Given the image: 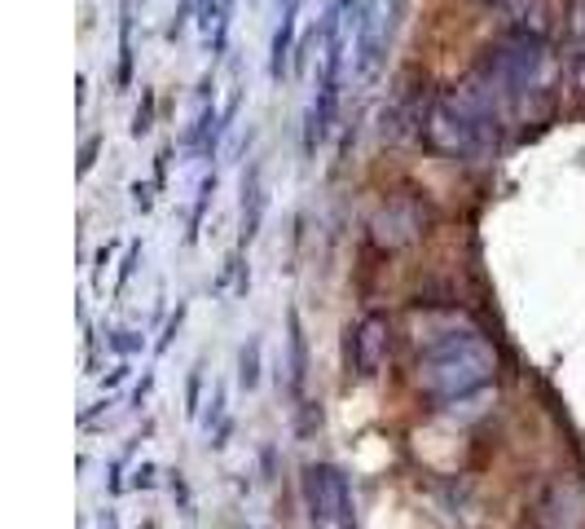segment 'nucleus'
Segmentation results:
<instances>
[{
  "label": "nucleus",
  "mask_w": 585,
  "mask_h": 529,
  "mask_svg": "<svg viewBox=\"0 0 585 529\" xmlns=\"http://www.w3.org/2000/svg\"><path fill=\"white\" fill-rule=\"evenodd\" d=\"M471 75L493 93V102L507 115H520V119L529 115L533 119V115L551 110L555 80L564 75V62L555 57L551 35L507 27V35L480 57V66Z\"/></svg>",
  "instance_id": "f257e3e1"
},
{
  "label": "nucleus",
  "mask_w": 585,
  "mask_h": 529,
  "mask_svg": "<svg viewBox=\"0 0 585 529\" xmlns=\"http://www.w3.org/2000/svg\"><path fill=\"white\" fill-rule=\"evenodd\" d=\"M502 119H507V110L493 102V93L476 75H467L462 84H454L445 93H432L423 102L418 137H423L427 150H436L445 159L476 163V159L498 150Z\"/></svg>",
  "instance_id": "f03ea898"
},
{
  "label": "nucleus",
  "mask_w": 585,
  "mask_h": 529,
  "mask_svg": "<svg viewBox=\"0 0 585 529\" xmlns=\"http://www.w3.org/2000/svg\"><path fill=\"white\" fill-rule=\"evenodd\" d=\"M493 375H498V349L476 327L436 331V336H427V345L418 353V389L440 406H458V402L485 393L493 384Z\"/></svg>",
  "instance_id": "7ed1b4c3"
},
{
  "label": "nucleus",
  "mask_w": 585,
  "mask_h": 529,
  "mask_svg": "<svg viewBox=\"0 0 585 529\" xmlns=\"http://www.w3.org/2000/svg\"><path fill=\"white\" fill-rule=\"evenodd\" d=\"M427 225H432V212L423 208V199L396 194L370 216V239L379 252H405L427 234Z\"/></svg>",
  "instance_id": "20e7f679"
},
{
  "label": "nucleus",
  "mask_w": 585,
  "mask_h": 529,
  "mask_svg": "<svg viewBox=\"0 0 585 529\" xmlns=\"http://www.w3.org/2000/svg\"><path fill=\"white\" fill-rule=\"evenodd\" d=\"M304 495H308V508H312V521L317 526H339V529H357V508H352V490H348V477L330 464H308L304 468Z\"/></svg>",
  "instance_id": "39448f33"
},
{
  "label": "nucleus",
  "mask_w": 585,
  "mask_h": 529,
  "mask_svg": "<svg viewBox=\"0 0 585 529\" xmlns=\"http://www.w3.org/2000/svg\"><path fill=\"white\" fill-rule=\"evenodd\" d=\"M348 353H352L357 375H361V380H374V375L383 371L387 353H392V322H387V314L370 309V314L348 331Z\"/></svg>",
  "instance_id": "423d86ee"
},
{
  "label": "nucleus",
  "mask_w": 585,
  "mask_h": 529,
  "mask_svg": "<svg viewBox=\"0 0 585 529\" xmlns=\"http://www.w3.org/2000/svg\"><path fill=\"white\" fill-rule=\"evenodd\" d=\"M538 526L582 529L585 526V486L577 477H555L538 499Z\"/></svg>",
  "instance_id": "0eeeda50"
},
{
  "label": "nucleus",
  "mask_w": 585,
  "mask_h": 529,
  "mask_svg": "<svg viewBox=\"0 0 585 529\" xmlns=\"http://www.w3.org/2000/svg\"><path fill=\"white\" fill-rule=\"evenodd\" d=\"M387 40H392V18L387 13H379V4L370 0V4H361V18H357V75L361 80H374V71H379V62H383V49H387Z\"/></svg>",
  "instance_id": "6e6552de"
},
{
  "label": "nucleus",
  "mask_w": 585,
  "mask_h": 529,
  "mask_svg": "<svg viewBox=\"0 0 585 529\" xmlns=\"http://www.w3.org/2000/svg\"><path fill=\"white\" fill-rule=\"evenodd\" d=\"M260 159L247 168V177H243V247L247 243H256V234H260V221H265V186H260Z\"/></svg>",
  "instance_id": "1a4fd4ad"
},
{
  "label": "nucleus",
  "mask_w": 585,
  "mask_h": 529,
  "mask_svg": "<svg viewBox=\"0 0 585 529\" xmlns=\"http://www.w3.org/2000/svg\"><path fill=\"white\" fill-rule=\"evenodd\" d=\"M238 384L243 389H256L260 384V336H252L238 353Z\"/></svg>",
  "instance_id": "9d476101"
},
{
  "label": "nucleus",
  "mask_w": 585,
  "mask_h": 529,
  "mask_svg": "<svg viewBox=\"0 0 585 529\" xmlns=\"http://www.w3.org/2000/svg\"><path fill=\"white\" fill-rule=\"evenodd\" d=\"M304 375H308V349H304V327H299V314H291V389H304Z\"/></svg>",
  "instance_id": "9b49d317"
},
{
  "label": "nucleus",
  "mask_w": 585,
  "mask_h": 529,
  "mask_svg": "<svg viewBox=\"0 0 585 529\" xmlns=\"http://www.w3.org/2000/svg\"><path fill=\"white\" fill-rule=\"evenodd\" d=\"M564 75H568V84H573V93H582L585 97V49H568Z\"/></svg>",
  "instance_id": "f8f14e48"
},
{
  "label": "nucleus",
  "mask_w": 585,
  "mask_h": 529,
  "mask_svg": "<svg viewBox=\"0 0 585 529\" xmlns=\"http://www.w3.org/2000/svg\"><path fill=\"white\" fill-rule=\"evenodd\" d=\"M568 49H585V0L573 4V13H568Z\"/></svg>",
  "instance_id": "ddd939ff"
},
{
  "label": "nucleus",
  "mask_w": 585,
  "mask_h": 529,
  "mask_svg": "<svg viewBox=\"0 0 585 529\" xmlns=\"http://www.w3.org/2000/svg\"><path fill=\"white\" fill-rule=\"evenodd\" d=\"M199 389H203V362H199L194 375H190V398H185V402H190V406H185L190 415H199Z\"/></svg>",
  "instance_id": "4468645a"
},
{
  "label": "nucleus",
  "mask_w": 585,
  "mask_h": 529,
  "mask_svg": "<svg viewBox=\"0 0 585 529\" xmlns=\"http://www.w3.org/2000/svg\"><path fill=\"white\" fill-rule=\"evenodd\" d=\"M194 13V0H181V9H177V18H172V27H168V35H181V27H185V18Z\"/></svg>",
  "instance_id": "2eb2a0df"
},
{
  "label": "nucleus",
  "mask_w": 585,
  "mask_h": 529,
  "mask_svg": "<svg viewBox=\"0 0 585 529\" xmlns=\"http://www.w3.org/2000/svg\"><path fill=\"white\" fill-rule=\"evenodd\" d=\"M93 155H97V141H88V146H84V159H79V172H88V168H93Z\"/></svg>",
  "instance_id": "dca6fc26"
}]
</instances>
